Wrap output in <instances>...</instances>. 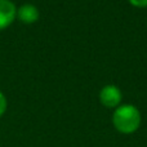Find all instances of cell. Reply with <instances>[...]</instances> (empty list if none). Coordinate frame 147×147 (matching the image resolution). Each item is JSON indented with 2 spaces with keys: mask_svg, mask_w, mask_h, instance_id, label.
<instances>
[{
  "mask_svg": "<svg viewBox=\"0 0 147 147\" xmlns=\"http://www.w3.org/2000/svg\"><path fill=\"white\" fill-rule=\"evenodd\" d=\"M141 112L133 105H121L116 107L112 114V124L117 132L123 134H132L137 132L141 125Z\"/></svg>",
  "mask_w": 147,
  "mask_h": 147,
  "instance_id": "6da1fadb",
  "label": "cell"
},
{
  "mask_svg": "<svg viewBox=\"0 0 147 147\" xmlns=\"http://www.w3.org/2000/svg\"><path fill=\"white\" fill-rule=\"evenodd\" d=\"M123 99L121 90L119 89V86L109 84L105 85L99 92V101L107 109H116L119 107L120 102Z\"/></svg>",
  "mask_w": 147,
  "mask_h": 147,
  "instance_id": "7a4b0ae2",
  "label": "cell"
},
{
  "mask_svg": "<svg viewBox=\"0 0 147 147\" xmlns=\"http://www.w3.org/2000/svg\"><path fill=\"white\" fill-rule=\"evenodd\" d=\"M17 17V7L10 0H0V30L9 27Z\"/></svg>",
  "mask_w": 147,
  "mask_h": 147,
  "instance_id": "3957f363",
  "label": "cell"
},
{
  "mask_svg": "<svg viewBox=\"0 0 147 147\" xmlns=\"http://www.w3.org/2000/svg\"><path fill=\"white\" fill-rule=\"evenodd\" d=\"M17 17L20 18L21 22L26 23V25H31L39 20L40 13L34 4H23L17 9Z\"/></svg>",
  "mask_w": 147,
  "mask_h": 147,
  "instance_id": "277c9868",
  "label": "cell"
},
{
  "mask_svg": "<svg viewBox=\"0 0 147 147\" xmlns=\"http://www.w3.org/2000/svg\"><path fill=\"white\" fill-rule=\"evenodd\" d=\"M7 98H5L4 93L0 92V117L4 115V112L7 111Z\"/></svg>",
  "mask_w": 147,
  "mask_h": 147,
  "instance_id": "5b68a950",
  "label": "cell"
},
{
  "mask_svg": "<svg viewBox=\"0 0 147 147\" xmlns=\"http://www.w3.org/2000/svg\"><path fill=\"white\" fill-rule=\"evenodd\" d=\"M129 3L134 7H138V8H145L147 7V0H129Z\"/></svg>",
  "mask_w": 147,
  "mask_h": 147,
  "instance_id": "8992f818",
  "label": "cell"
}]
</instances>
